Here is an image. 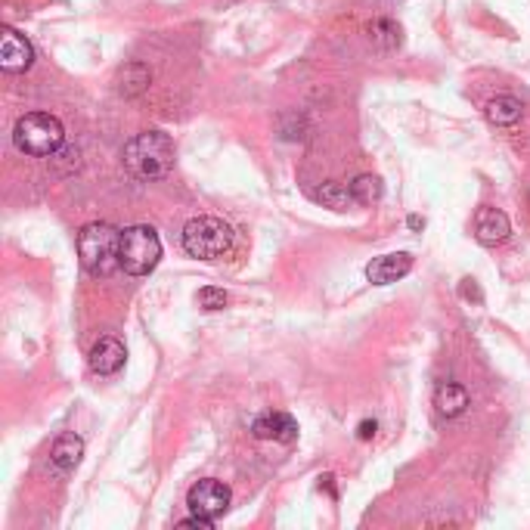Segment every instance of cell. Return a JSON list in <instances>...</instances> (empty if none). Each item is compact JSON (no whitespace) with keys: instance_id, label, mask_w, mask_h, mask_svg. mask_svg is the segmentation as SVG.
<instances>
[{"instance_id":"52a82bcc","label":"cell","mask_w":530,"mask_h":530,"mask_svg":"<svg viewBox=\"0 0 530 530\" xmlns=\"http://www.w3.org/2000/svg\"><path fill=\"white\" fill-rule=\"evenodd\" d=\"M34 63V47L16 29H4L0 34V68L10 75L29 72Z\"/></svg>"},{"instance_id":"9c48e42d","label":"cell","mask_w":530,"mask_h":530,"mask_svg":"<svg viewBox=\"0 0 530 530\" xmlns=\"http://www.w3.org/2000/svg\"><path fill=\"white\" fill-rule=\"evenodd\" d=\"M125 360H128L125 344H121L119 339H112V335L96 341L91 348V357H87V363H91V369L96 375H115L121 367H125Z\"/></svg>"},{"instance_id":"d6986e66","label":"cell","mask_w":530,"mask_h":530,"mask_svg":"<svg viewBox=\"0 0 530 530\" xmlns=\"http://www.w3.org/2000/svg\"><path fill=\"white\" fill-rule=\"evenodd\" d=\"M50 162H57V164H50L57 174H72L75 168H78V149H72V146H59L57 153L50 155Z\"/></svg>"},{"instance_id":"8992f818","label":"cell","mask_w":530,"mask_h":530,"mask_svg":"<svg viewBox=\"0 0 530 530\" xmlns=\"http://www.w3.org/2000/svg\"><path fill=\"white\" fill-rule=\"evenodd\" d=\"M230 499H233L230 487L220 484V481H215V478L199 481V484H192L190 493H187L190 512L192 515H202V518H211V521H217L220 515L230 508Z\"/></svg>"},{"instance_id":"9a60e30c","label":"cell","mask_w":530,"mask_h":530,"mask_svg":"<svg viewBox=\"0 0 530 530\" xmlns=\"http://www.w3.org/2000/svg\"><path fill=\"white\" fill-rule=\"evenodd\" d=\"M316 199H320V202L326 205V208H332V211H348L350 205H357L350 187H344V183H339V181L322 183V187L316 190Z\"/></svg>"},{"instance_id":"e0dca14e","label":"cell","mask_w":530,"mask_h":530,"mask_svg":"<svg viewBox=\"0 0 530 530\" xmlns=\"http://www.w3.org/2000/svg\"><path fill=\"white\" fill-rule=\"evenodd\" d=\"M149 87V68L143 66V63H130L121 68V75H119V91L125 93V96H137V93H143Z\"/></svg>"},{"instance_id":"30bf717a","label":"cell","mask_w":530,"mask_h":530,"mask_svg":"<svg viewBox=\"0 0 530 530\" xmlns=\"http://www.w3.org/2000/svg\"><path fill=\"white\" fill-rule=\"evenodd\" d=\"M81 456H84V440L78 435H72V431H66V435H59L57 444L50 446V472L66 478V474H72L75 468H78Z\"/></svg>"},{"instance_id":"44dd1931","label":"cell","mask_w":530,"mask_h":530,"mask_svg":"<svg viewBox=\"0 0 530 530\" xmlns=\"http://www.w3.org/2000/svg\"><path fill=\"white\" fill-rule=\"evenodd\" d=\"M211 525H215V521L202 518V515H190V518L181 521V527H199V530H211Z\"/></svg>"},{"instance_id":"277c9868","label":"cell","mask_w":530,"mask_h":530,"mask_svg":"<svg viewBox=\"0 0 530 530\" xmlns=\"http://www.w3.org/2000/svg\"><path fill=\"white\" fill-rule=\"evenodd\" d=\"M183 252L199 261H217L233 249V226L220 217H192L183 226Z\"/></svg>"},{"instance_id":"5b68a950","label":"cell","mask_w":530,"mask_h":530,"mask_svg":"<svg viewBox=\"0 0 530 530\" xmlns=\"http://www.w3.org/2000/svg\"><path fill=\"white\" fill-rule=\"evenodd\" d=\"M162 261V239L149 224L128 226L121 233V270L128 277H149Z\"/></svg>"},{"instance_id":"6da1fadb","label":"cell","mask_w":530,"mask_h":530,"mask_svg":"<svg viewBox=\"0 0 530 530\" xmlns=\"http://www.w3.org/2000/svg\"><path fill=\"white\" fill-rule=\"evenodd\" d=\"M125 168L140 181H162L174 168V143L164 130H146L125 143Z\"/></svg>"},{"instance_id":"7a4b0ae2","label":"cell","mask_w":530,"mask_h":530,"mask_svg":"<svg viewBox=\"0 0 530 530\" xmlns=\"http://www.w3.org/2000/svg\"><path fill=\"white\" fill-rule=\"evenodd\" d=\"M78 258L91 277H109L121 267V230L112 224H87L78 233Z\"/></svg>"},{"instance_id":"ba28073f","label":"cell","mask_w":530,"mask_h":530,"mask_svg":"<svg viewBox=\"0 0 530 530\" xmlns=\"http://www.w3.org/2000/svg\"><path fill=\"white\" fill-rule=\"evenodd\" d=\"M412 270V254L397 252V254H382V258L367 264V279L373 286H391V282L403 279Z\"/></svg>"},{"instance_id":"7402d4cb","label":"cell","mask_w":530,"mask_h":530,"mask_svg":"<svg viewBox=\"0 0 530 530\" xmlns=\"http://www.w3.org/2000/svg\"><path fill=\"white\" fill-rule=\"evenodd\" d=\"M375 428H378V425L373 422V419H367V422H360V428H357V437H360V440L375 437Z\"/></svg>"},{"instance_id":"7c38bea8","label":"cell","mask_w":530,"mask_h":530,"mask_svg":"<svg viewBox=\"0 0 530 530\" xmlns=\"http://www.w3.org/2000/svg\"><path fill=\"white\" fill-rule=\"evenodd\" d=\"M254 437L261 440H279V444H292L298 437V422L286 412H264V416L254 419L252 425Z\"/></svg>"},{"instance_id":"3957f363","label":"cell","mask_w":530,"mask_h":530,"mask_svg":"<svg viewBox=\"0 0 530 530\" xmlns=\"http://www.w3.org/2000/svg\"><path fill=\"white\" fill-rule=\"evenodd\" d=\"M13 143L19 153L34 158H50L66 143L63 121L50 112H29L13 128Z\"/></svg>"},{"instance_id":"603a6c76","label":"cell","mask_w":530,"mask_h":530,"mask_svg":"<svg viewBox=\"0 0 530 530\" xmlns=\"http://www.w3.org/2000/svg\"><path fill=\"white\" fill-rule=\"evenodd\" d=\"M406 224H410V230H422V226H425V220L419 217V215H412L410 220H406Z\"/></svg>"},{"instance_id":"ac0fdd59","label":"cell","mask_w":530,"mask_h":530,"mask_svg":"<svg viewBox=\"0 0 530 530\" xmlns=\"http://www.w3.org/2000/svg\"><path fill=\"white\" fill-rule=\"evenodd\" d=\"M350 192H354L357 205H373L382 199V181L375 174H360L354 183H350Z\"/></svg>"},{"instance_id":"2e32d148","label":"cell","mask_w":530,"mask_h":530,"mask_svg":"<svg viewBox=\"0 0 530 530\" xmlns=\"http://www.w3.org/2000/svg\"><path fill=\"white\" fill-rule=\"evenodd\" d=\"M369 40L378 50H397L401 47V25L391 22V19H375V22H369Z\"/></svg>"},{"instance_id":"5bb4252c","label":"cell","mask_w":530,"mask_h":530,"mask_svg":"<svg viewBox=\"0 0 530 530\" xmlns=\"http://www.w3.org/2000/svg\"><path fill=\"white\" fill-rule=\"evenodd\" d=\"M487 121L497 128H512L521 121V115H525V106H521V100H515V96L502 93V96H493L490 102H487Z\"/></svg>"},{"instance_id":"4fadbf2b","label":"cell","mask_w":530,"mask_h":530,"mask_svg":"<svg viewBox=\"0 0 530 530\" xmlns=\"http://www.w3.org/2000/svg\"><path fill=\"white\" fill-rule=\"evenodd\" d=\"M435 406L440 416L456 419L468 410V391L459 382H440L435 391Z\"/></svg>"},{"instance_id":"8fae6325","label":"cell","mask_w":530,"mask_h":530,"mask_svg":"<svg viewBox=\"0 0 530 530\" xmlns=\"http://www.w3.org/2000/svg\"><path fill=\"white\" fill-rule=\"evenodd\" d=\"M508 233H512V224H508V217L502 215L499 208H481L478 215H474V239H478L481 245L506 243Z\"/></svg>"},{"instance_id":"ffe728a7","label":"cell","mask_w":530,"mask_h":530,"mask_svg":"<svg viewBox=\"0 0 530 530\" xmlns=\"http://www.w3.org/2000/svg\"><path fill=\"white\" fill-rule=\"evenodd\" d=\"M224 305H226L224 288L208 286V288H202V292H199V307H202V311H220Z\"/></svg>"}]
</instances>
